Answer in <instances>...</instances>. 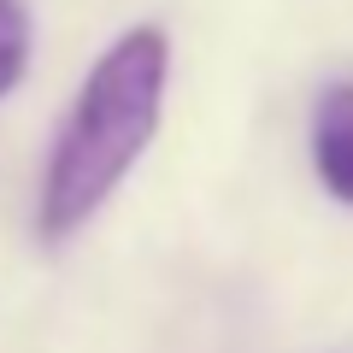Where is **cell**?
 Listing matches in <instances>:
<instances>
[{
    "instance_id": "obj_1",
    "label": "cell",
    "mask_w": 353,
    "mask_h": 353,
    "mask_svg": "<svg viewBox=\"0 0 353 353\" xmlns=\"http://www.w3.org/2000/svg\"><path fill=\"white\" fill-rule=\"evenodd\" d=\"M165 77H171V41L159 24L124 30L94 59L53 136V159L41 176L36 230L48 241H71L136 171L165 112Z\"/></svg>"
},
{
    "instance_id": "obj_2",
    "label": "cell",
    "mask_w": 353,
    "mask_h": 353,
    "mask_svg": "<svg viewBox=\"0 0 353 353\" xmlns=\"http://www.w3.org/2000/svg\"><path fill=\"white\" fill-rule=\"evenodd\" d=\"M312 171L324 194L353 206V83H330L312 106Z\"/></svg>"
},
{
    "instance_id": "obj_3",
    "label": "cell",
    "mask_w": 353,
    "mask_h": 353,
    "mask_svg": "<svg viewBox=\"0 0 353 353\" xmlns=\"http://www.w3.org/2000/svg\"><path fill=\"white\" fill-rule=\"evenodd\" d=\"M30 65V12L24 0H0V101L18 88Z\"/></svg>"
}]
</instances>
